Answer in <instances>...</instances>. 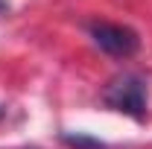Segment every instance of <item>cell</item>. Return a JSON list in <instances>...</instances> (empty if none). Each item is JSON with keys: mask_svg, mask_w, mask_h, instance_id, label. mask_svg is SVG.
<instances>
[{"mask_svg": "<svg viewBox=\"0 0 152 149\" xmlns=\"http://www.w3.org/2000/svg\"><path fill=\"white\" fill-rule=\"evenodd\" d=\"M102 99H105L108 108H114L120 114H129L134 120H140L146 114V85H143V79H137L132 73L117 76L111 85L105 88Z\"/></svg>", "mask_w": 152, "mask_h": 149, "instance_id": "obj_1", "label": "cell"}, {"mask_svg": "<svg viewBox=\"0 0 152 149\" xmlns=\"http://www.w3.org/2000/svg\"><path fill=\"white\" fill-rule=\"evenodd\" d=\"M91 38H94V44L102 50V53H108L114 58H129L137 53V47H140V38L134 32L132 26H123V23H108V20H99L91 26Z\"/></svg>", "mask_w": 152, "mask_h": 149, "instance_id": "obj_2", "label": "cell"}, {"mask_svg": "<svg viewBox=\"0 0 152 149\" xmlns=\"http://www.w3.org/2000/svg\"><path fill=\"white\" fill-rule=\"evenodd\" d=\"M64 143H70V146H79V149H105V143H99V140H91V137H79V134H64Z\"/></svg>", "mask_w": 152, "mask_h": 149, "instance_id": "obj_3", "label": "cell"}]
</instances>
